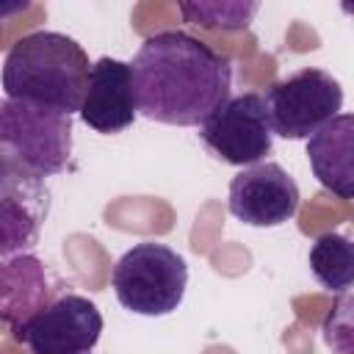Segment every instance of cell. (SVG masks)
<instances>
[{
    "label": "cell",
    "instance_id": "cell-1",
    "mask_svg": "<svg viewBox=\"0 0 354 354\" xmlns=\"http://www.w3.org/2000/svg\"><path fill=\"white\" fill-rule=\"evenodd\" d=\"M130 66L138 113L149 122L202 127L230 100V58L183 30L147 36Z\"/></svg>",
    "mask_w": 354,
    "mask_h": 354
},
{
    "label": "cell",
    "instance_id": "cell-2",
    "mask_svg": "<svg viewBox=\"0 0 354 354\" xmlns=\"http://www.w3.org/2000/svg\"><path fill=\"white\" fill-rule=\"evenodd\" d=\"M91 64L86 50L55 30L19 36L3 61L6 100L33 102L58 113H80Z\"/></svg>",
    "mask_w": 354,
    "mask_h": 354
},
{
    "label": "cell",
    "instance_id": "cell-3",
    "mask_svg": "<svg viewBox=\"0 0 354 354\" xmlns=\"http://www.w3.org/2000/svg\"><path fill=\"white\" fill-rule=\"evenodd\" d=\"M111 288L124 310L160 318L183 304L188 288V266L171 246L141 241L116 260L111 271Z\"/></svg>",
    "mask_w": 354,
    "mask_h": 354
},
{
    "label": "cell",
    "instance_id": "cell-4",
    "mask_svg": "<svg viewBox=\"0 0 354 354\" xmlns=\"http://www.w3.org/2000/svg\"><path fill=\"white\" fill-rule=\"evenodd\" d=\"M0 149L6 163L41 180L61 174L72 155V116L33 102L3 100Z\"/></svg>",
    "mask_w": 354,
    "mask_h": 354
},
{
    "label": "cell",
    "instance_id": "cell-5",
    "mask_svg": "<svg viewBox=\"0 0 354 354\" xmlns=\"http://www.w3.org/2000/svg\"><path fill=\"white\" fill-rule=\"evenodd\" d=\"M274 136L299 141L315 136L343 108V88L337 77L307 66L285 80H277L263 94Z\"/></svg>",
    "mask_w": 354,
    "mask_h": 354
},
{
    "label": "cell",
    "instance_id": "cell-6",
    "mask_svg": "<svg viewBox=\"0 0 354 354\" xmlns=\"http://www.w3.org/2000/svg\"><path fill=\"white\" fill-rule=\"evenodd\" d=\"M205 147L230 166H254L271 155L274 130L268 122L266 100L257 91L230 97L218 111H213L199 127Z\"/></svg>",
    "mask_w": 354,
    "mask_h": 354
},
{
    "label": "cell",
    "instance_id": "cell-7",
    "mask_svg": "<svg viewBox=\"0 0 354 354\" xmlns=\"http://www.w3.org/2000/svg\"><path fill=\"white\" fill-rule=\"evenodd\" d=\"M102 335V313L77 293H64L14 329L30 354H91Z\"/></svg>",
    "mask_w": 354,
    "mask_h": 354
},
{
    "label": "cell",
    "instance_id": "cell-8",
    "mask_svg": "<svg viewBox=\"0 0 354 354\" xmlns=\"http://www.w3.org/2000/svg\"><path fill=\"white\" fill-rule=\"evenodd\" d=\"M299 202L296 180L274 160L246 166L230 180L227 207L249 227H279L296 216Z\"/></svg>",
    "mask_w": 354,
    "mask_h": 354
},
{
    "label": "cell",
    "instance_id": "cell-9",
    "mask_svg": "<svg viewBox=\"0 0 354 354\" xmlns=\"http://www.w3.org/2000/svg\"><path fill=\"white\" fill-rule=\"evenodd\" d=\"M50 213V191L41 177L3 160L0 166V254H25L39 243Z\"/></svg>",
    "mask_w": 354,
    "mask_h": 354
},
{
    "label": "cell",
    "instance_id": "cell-10",
    "mask_svg": "<svg viewBox=\"0 0 354 354\" xmlns=\"http://www.w3.org/2000/svg\"><path fill=\"white\" fill-rule=\"evenodd\" d=\"M138 116L136 86H133V66L102 55L91 64L86 97L80 105V119L86 127L102 136H113L127 130Z\"/></svg>",
    "mask_w": 354,
    "mask_h": 354
},
{
    "label": "cell",
    "instance_id": "cell-11",
    "mask_svg": "<svg viewBox=\"0 0 354 354\" xmlns=\"http://www.w3.org/2000/svg\"><path fill=\"white\" fill-rule=\"evenodd\" d=\"M315 180L337 199H354V113H337L307 138Z\"/></svg>",
    "mask_w": 354,
    "mask_h": 354
},
{
    "label": "cell",
    "instance_id": "cell-12",
    "mask_svg": "<svg viewBox=\"0 0 354 354\" xmlns=\"http://www.w3.org/2000/svg\"><path fill=\"white\" fill-rule=\"evenodd\" d=\"M50 304L44 266L33 254H14L0 266V318L14 332Z\"/></svg>",
    "mask_w": 354,
    "mask_h": 354
},
{
    "label": "cell",
    "instance_id": "cell-13",
    "mask_svg": "<svg viewBox=\"0 0 354 354\" xmlns=\"http://www.w3.org/2000/svg\"><path fill=\"white\" fill-rule=\"evenodd\" d=\"M310 271L329 293L354 290V241L340 232H324L310 246Z\"/></svg>",
    "mask_w": 354,
    "mask_h": 354
},
{
    "label": "cell",
    "instance_id": "cell-14",
    "mask_svg": "<svg viewBox=\"0 0 354 354\" xmlns=\"http://www.w3.org/2000/svg\"><path fill=\"white\" fill-rule=\"evenodd\" d=\"M185 22L207 28V30H246L260 3H241V0H194L177 3Z\"/></svg>",
    "mask_w": 354,
    "mask_h": 354
},
{
    "label": "cell",
    "instance_id": "cell-15",
    "mask_svg": "<svg viewBox=\"0 0 354 354\" xmlns=\"http://www.w3.org/2000/svg\"><path fill=\"white\" fill-rule=\"evenodd\" d=\"M321 337L332 354H354V290L332 301L321 324Z\"/></svg>",
    "mask_w": 354,
    "mask_h": 354
}]
</instances>
